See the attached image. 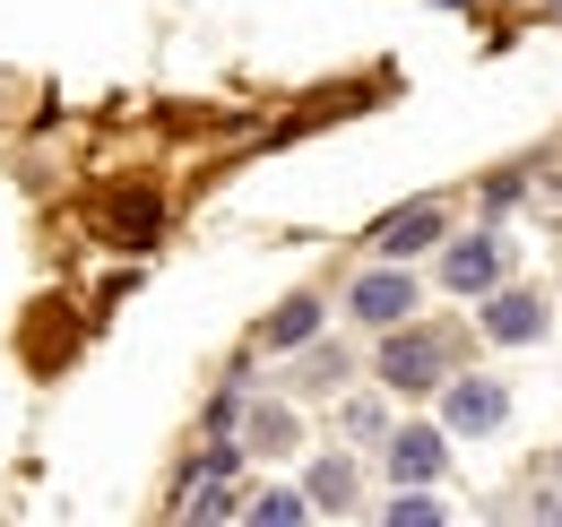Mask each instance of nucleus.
I'll return each instance as SVG.
<instances>
[{
	"mask_svg": "<svg viewBox=\"0 0 562 527\" xmlns=\"http://www.w3.org/2000/svg\"><path fill=\"white\" fill-rule=\"evenodd\" d=\"M459 363H468V337L459 329H424V312L398 321V329H372V355H363V372H372L390 397H432Z\"/></svg>",
	"mask_w": 562,
	"mask_h": 527,
	"instance_id": "obj_1",
	"label": "nucleus"
},
{
	"mask_svg": "<svg viewBox=\"0 0 562 527\" xmlns=\"http://www.w3.org/2000/svg\"><path fill=\"white\" fill-rule=\"evenodd\" d=\"M502 277H510V234H502V225H468V234L450 225V234H441L432 285H441L450 303H476V294H493Z\"/></svg>",
	"mask_w": 562,
	"mask_h": 527,
	"instance_id": "obj_2",
	"label": "nucleus"
},
{
	"mask_svg": "<svg viewBox=\"0 0 562 527\" xmlns=\"http://www.w3.org/2000/svg\"><path fill=\"white\" fill-rule=\"evenodd\" d=\"M424 294H432V285L416 277V260H363L347 277V321L355 329H398V321L424 312Z\"/></svg>",
	"mask_w": 562,
	"mask_h": 527,
	"instance_id": "obj_3",
	"label": "nucleus"
},
{
	"mask_svg": "<svg viewBox=\"0 0 562 527\" xmlns=\"http://www.w3.org/2000/svg\"><path fill=\"white\" fill-rule=\"evenodd\" d=\"M546 329H554V294L546 285H493V294H476V337H485L493 355H519V346H546Z\"/></svg>",
	"mask_w": 562,
	"mask_h": 527,
	"instance_id": "obj_4",
	"label": "nucleus"
},
{
	"mask_svg": "<svg viewBox=\"0 0 562 527\" xmlns=\"http://www.w3.org/2000/svg\"><path fill=\"white\" fill-rule=\"evenodd\" d=\"M432 406H441V433H450V441H493V433L510 424V381L459 363V372L432 390Z\"/></svg>",
	"mask_w": 562,
	"mask_h": 527,
	"instance_id": "obj_5",
	"label": "nucleus"
},
{
	"mask_svg": "<svg viewBox=\"0 0 562 527\" xmlns=\"http://www.w3.org/2000/svg\"><path fill=\"white\" fill-rule=\"evenodd\" d=\"M381 475H390V484H441V475H450V433H441V415H432V424H390Z\"/></svg>",
	"mask_w": 562,
	"mask_h": 527,
	"instance_id": "obj_6",
	"label": "nucleus"
},
{
	"mask_svg": "<svg viewBox=\"0 0 562 527\" xmlns=\"http://www.w3.org/2000/svg\"><path fill=\"white\" fill-rule=\"evenodd\" d=\"M441 234H450V208L441 199H407V208H390L372 225V260H432Z\"/></svg>",
	"mask_w": 562,
	"mask_h": 527,
	"instance_id": "obj_7",
	"label": "nucleus"
},
{
	"mask_svg": "<svg viewBox=\"0 0 562 527\" xmlns=\"http://www.w3.org/2000/svg\"><path fill=\"white\" fill-rule=\"evenodd\" d=\"M303 502H312V519H355L363 511V467H355L347 441L303 467Z\"/></svg>",
	"mask_w": 562,
	"mask_h": 527,
	"instance_id": "obj_8",
	"label": "nucleus"
},
{
	"mask_svg": "<svg viewBox=\"0 0 562 527\" xmlns=\"http://www.w3.org/2000/svg\"><path fill=\"white\" fill-rule=\"evenodd\" d=\"M321 329H329V294L294 285L285 303H269V312H260V355H303Z\"/></svg>",
	"mask_w": 562,
	"mask_h": 527,
	"instance_id": "obj_9",
	"label": "nucleus"
},
{
	"mask_svg": "<svg viewBox=\"0 0 562 527\" xmlns=\"http://www.w3.org/2000/svg\"><path fill=\"white\" fill-rule=\"evenodd\" d=\"M390 424H398V397L381 390V381H363V390H338V441H347V450H381V441H390Z\"/></svg>",
	"mask_w": 562,
	"mask_h": 527,
	"instance_id": "obj_10",
	"label": "nucleus"
},
{
	"mask_svg": "<svg viewBox=\"0 0 562 527\" xmlns=\"http://www.w3.org/2000/svg\"><path fill=\"white\" fill-rule=\"evenodd\" d=\"M243 475H191L182 493H173V519H191V527H225V519H243Z\"/></svg>",
	"mask_w": 562,
	"mask_h": 527,
	"instance_id": "obj_11",
	"label": "nucleus"
},
{
	"mask_svg": "<svg viewBox=\"0 0 562 527\" xmlns=\"http://www.w3.org/2000/svg\"><path fill=\"white\" fill-rule=\"evenodd\" d=\"M243 450L251 459H294L303 450V415L294 406H243Z\"/></svg>",
	"mask_w": 562,
	"mask_h": 527,
	"instance_id": "obj_12",
	"label": "nucleus"
},
{
	"mask_svg": "<svg viewBox=\"0 0 562 527\" xmlns=\"http://www.w3.org/2000/svg\"><path fill=\"white\" fill-rule=\"evenodd\" d=\"M355 363H363V355H355V346H329V329H321L303 355H294V381H303L312 397H338L355 381Z\"/></svg>",
	"mask_w": 562,
	"mask_h": 527,
	"instance_id": "obj_13",
	"label": "nucleus"
},
{
	"mask_svg": "<svg viewBox=\"0 0 562 527\" xmlns=\"http://www.w3.org/2000/svg\"><path fill=\"white\" fill-rule=\"evenodd\" d=\"M537 199V165H493L485 182H476V225H502V216H519Z\"/></svg>",
	"mask_w": 562,
	"mask_h": 527,
	"instance_id": "obj_14",
	"label": "nucleus"
},
{
	"mask_svg": "<svg viewBox=\"0 0 562 527\" xmlns=\"http://www.w3.org/2000/svg\"><path fill=\"white\" fill-rule=\"evenodd\" d=\"M243 527H312L303 484H251V493H243Z\"/></svg>",
	"mask_w": 562,
	"mask_h": 527,
	"instance_id": "obj_15",
	"label": "nucleus"
},
{
	"mask_svg": "<svg viewBox=\"0 0 562 527\" xmlns=\"http://www.w3.org/2000/svg\"><path fill=\"white\" fill-rule=\"evenodd\" d=\"M381 527H450V502L432 493V484H390V502L372 511Z\"/></svg>",
	"mask_w": 562,
	"mask_h": 527,
	"instance_id": "obj_16",
	"label": "nucleus"
},
{
	"mask_svg": "<svg viewBox=\"0 0 562 527\" xmlns=\"http://www.w3.org/2000/svg\"><path fill=\"white\" fill-rule=\"evenodd\" d=\"M113 234H122L131 251H147V243L165 234V208H156V199H122V216H113Z\"/></svg>",
	"mask_w": 562,
	"mask_h": 527,
	"instance_id": "obj_17",
	"label": "nucleus"
},
{
	"mask_svg": "<svg viewBox=\"0 0 562 527\" xmlns=\"http://www.w3.org/2000/svg\"><path fill=\"white\" fill-rule=\"evenodd\" d=\"M432 9H468V0H432Z\"/></svg>",
	"mask_w": 562,
	"mask_h": 527,
	"instance_id": "obj_18",
	"label": "nucleus"
},
{
	"mask_svg": "<svg viewBox=\"0 0 562 527\" xmlns=\"http://www.w3.org/2000/svg\"><path fill=\"white\" fill-rule=\"evenodd\" d=\"M554 9H562V0H554Z\"/></svg>",
	"mask_w": 562,
	"mask_h": 527,
	"instance_id": "obj_19",
	"label": "nucleus"
}]
</instances>
